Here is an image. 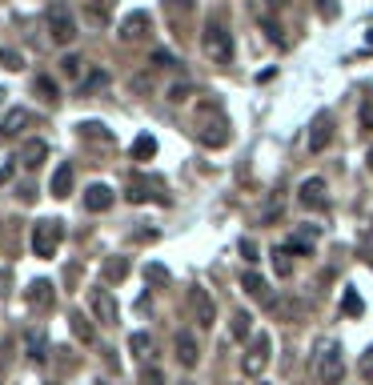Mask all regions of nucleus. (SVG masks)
<instances>
[{"instance_id":"nucleus-22","label":"nucleus","mask_w":373,"mask_h":385,"mask_svg":"<svg viewBox=\"0 0 373 385\" xmlns=\"http://www.w3.org/2000/svg\"><path fill=\"white\" fill-rule=\"evenodd\" d=\"M133 157H137V161H149V157H157V141H153L149 133H141V137L133 141Z\"/></svg>"},{"instance_id":"nucleus-34","label":"nucleus","mask_w":373,"mask_h":385,"mask_svg":"<svg viewBox=\"0 0 373 385\" xmlns=\"http://www.w3.org/2000/svg\"><path fill=\"white\" fill-rule=\"evenodd\" d=\"M273 261H277V273H281V277H289V273H293V265L285 261V253H273Z\"/></svg>"},{"instance_id":"nucleus-35","label":"nucleus","mask_w":373,"mask_h":385,"mask_svg":"<svg viewBox=\"0 0 373 385\" xmlns=\"http://www.w3.org/2000/svg\"><path fill=\"white\" fill-rule=\"evenodd\" d=\"M361 377H373V349H365V357H361Z\"/></svg>"},{"instance_id":"nucleus-26","label":"nucleus","mask_w":373,"mask_h":385,"mask_svg":"<svg viewBox=\"0 0 373 385\" xmlns=\"http://www.w3.org/2000/svg\"><path fill=\"white\" fill-rule=\"evenodd\" d=\"M145 197H149V185H145L141 177H133V185H129V201H133V205H141Z\"/></svg>"},{"instance_id":"nucleus-20","label":"nucleus","mask_w":373,"mask_h":385,"mask_svg":"<svg viewBox=\"0 0 373 385\" xmlns=\"http://www.w3.org/2000/svg\"><path fill=\"white\" fill-rule=\"evenodd\" d=\"M241 289H245L249 297H257V301L269 297V289H265V277H257V273H245V277H241Z\"/></svg>"},{"instance_id":"nucleus-30","label":"nucleus","mask_w":373,"mask_h":385,"mask_svg":"<svg viewBox=\"0 0 373 385\" xmlns=\"http://www.w3.org/2000/svg\"><path fill=\"white\" fill-rule=\"evenodd\" d=\"M0 64H4V69H20V52H13V49H0Z\"/></svg>"},{"instance_id":"nucleus-43","label":"nucleus","mask_w":373,"mask_h":385,"mask_svg":"<svg viewBox=\"0 0 373 385\" xmlns=\"http://www.w3.org/2000/svg\"><path fill=\"white\" fill-rule=\"evenodd\" d=\"M369 45H373V25H369Z\"/></svg>"},{"instance_id":"nucleus-23","label":"nucleus","mask_w":373,"mask_h":385,"mask_svg":"<svg viewBox=\"0 0 373 385\" xmlns=\"http://www.w3.org/2000/svg\"><path fill=\"white\" fill-rule=\"evenodd\" d=\"M249 333H253V317H249L245 309H241V313H233V337H237V341H245Z\"/></svg>"},{"instance_id":"nucleus-27","label":"nucleus","mask_w":373,"mask_h":385,"mask_svg":"<svg viewBox=\"0 0 373 385\" xmlns=\"http://www.w3.org/2000/svg\"><path fill=\"white\" fill-rule=\"evenodd\" d=\"M73 333L81 337V341H93V325H88L85 317H81V313H76V317H73Z\"/></svg>"},{"instance_id":"nucleus-29","label":"nucleus","mask_w":373,"mask_h":385,"mask_svg":"<svg viewBox=\"0 0 373 385\" xmlns=\"http://www.w3.org/2000/svg\"><path fill=\"white\" fill-rule=\"evenodd\" d=\"M345 313H349V317H357V313H361V297H357V289H345Z\"/></svg>"},{"instance_id":"nucleus-39","label":"nucleus","mask_w":373,"mask_h":385,"mask_svg":"<svg viewBox=\"0 0 373 385\" xmlns=\"http://www.w3.org/2000/svg\"><path fill=\"white\" fill-rule=\"evenodd\" d=\"M153 64H157V69H169V64H173V57H169V52H157V57H153Z\"/></svg>"},{"instance_id":"nucleus-38","label":"nucleus","mask_w":373,"mask_h":385,"mask_svg":"<svg viewBox=\"0 0 373 385\" xmlns=\"http://www.w3.org/2000/svg\"><path fill=\"white\" fill-rule=\"evenodd\" d=\"M149 277H153V281H157V285H165V281H169V273H165L161 265H153V269H149Z\"/></svg>"},{"instance_id":"nucleus-24","label":"nucleus","mask_w":373,"mask_h":385,"mask_svg":"<svg viewBox=\"0 0 373 385\" xmlns=\"http://www.w3.org/2000/svg\"><path fill=\"white\" fill-rule=\"evenodd\" d=\"M129 345H133V353H137V357H149V353H153L149 333H133V337H129Z\"/></svg>"},{"instance_id":"nucleus-6","label":"nucleus","mask_w":373,"mask_h":385,"mask_svg":"<svg viewBox=\"0 0 373 385\" xmlns=\"http://www.w3.org/2000/svg\"><path fill=\"white\" fill-rule=\"evenodd\" d=\"M205 52L213 57V64H229L233 61V37L225 32V25L205 28Z\"/></svg>"},{"instance_id":"nucleus-28","label":"nucleus","mask_w":373,"mask_h":385,"mask_svg":"<svg viewBox=\"0 0 373 385\" xmlns=\"http://www.w3.org/2000/svg\"><path fill=\"white\" fill-rule=\"evenodd\" d=\"M124 273H129V261H121V257H117V261H109V265H105V277H117V281H121Z\"/></svg>"},{"instance_id":"nucleus-42","label":"nucleus","mask_w":373,"mask_h":385,"mask_svg":"<svg viewBox=\"0 0 373 385\" xmlns=\"http://www.w3.org/2000/svg\"><path fill=\"white\" fill-rule=\"evenodd\" d=\"M273 4H277V8H281V4H289V0H273Z\"/></svg>"},{"instance_id":"nucleus-11","label":"nucleus","mask_w":373,"mask_h":385,"mask_svg":"<svg viewBox=\"0 0 373 385\" xmlns=\"http://www.w3.org/2000/svg\"><path fill=\"white\" fill-rule=\"evenodd\" d=\"M117 32H121L124 45H133V40H141L145 32H149V16H145V13H129L121 20V28H117Z\"/></svg>"},{"instance_id":"nucleus-32","label":"nucleus","mask_w":373,"mask_h":385,"mask_svg":"<svg viewBox=\"0 0 373 385\" xmlns=\"http://www.w3.org/2000/svg\"><path fill=\"white\" fill-rule=\"evenodd\" d=\"M105 85V73H93L88 81H81V93H93V88H100Z\"/></svg>"},{"instance_id":"nucleus-17","label":"nucleus","mask_w":373,"mask_h":385,"mask_svg":"<svg viewBox=\"0 0 373 385\" xmlns=\"http://www.w3.org/2000/svg\"><path fill=\"white\" fill-rule=\"evenodd\" d=\"M25 124H32V112L28 109H13L8 117H4V124H0V137H16Z\"/></svg>"},{"instance_id":"nucleus-1","label":"nucleus","mask_w":373,"mask_h":385,"mask_svg":"<svg viewBox=\"0 0 373 385\" xmlns=\"http://www.w3.org/2000/svg\"><path fill=\"white\" fill-rule=\"evenodd\" d=\"M313 377L321 385H341L345 377V357H341V341H317V353H313Z\"/></svg>"},{"instance_id":"nucleus-37","label":"nucleus","mask_w":373,"mask_h":385,"mask_svg":"<svg viewBox=\"0 0 373 385\" xmlns=\"http://www.w3.org/2000/svg\"><path fill=\"white\" fill-rule=\"evenodd\" d=\"M64 73L76 76V73H81V61H76V57H64Z\"/></svg>"},{"instance_id":"nucleus-7","label":"nucleus","mask_w":373,"mask_h":385,"mask_svg":"<svg viewBox=\"0 0 373 385\" xmlns=\"http://www.w3.org/2000/svg\"><path fill=\"white\" fill-rule=\"evenodd\" d=\"M269 349H273V341H269V333H257L253 337V345L245 349V377H261L265 365H269Z\"/></svg>"},{"instance_id":"nucleus-41","label":"nucleus","mask_w":373,"mask_h":385,"mask_svg":"<svg viewBox=\"0 0 373 385\" xmlns=\"http://www.w3.org/2000/svg\"><path fill=\"white\" fill-rule=\"evenodd\" d=\"M365 161H369V173H373V149H369V157H365Z\"/></svg>"},{"instance_id":"nucleus-2","label":"nucleus","mask_w":373,"mask_h":385,"mask_svg":"<svg viewBox=\"0 0 373 385\" xmlns=\"http://www.w3.org/2000/svg\"><path fill=\"white\" fill-rule=\"evenodd\" d=\"M45 20H49V37H52V45H61V49H69L76 40V20H73V13H69V4H49V13H45Z\"/></svg>"},{"instance_id":"nucleus-31","label":"nucleus","mask_w":373,"mask_h":385,"mask_svg":"<svg viewBox=\"0 0 373 385\" xmlns=\"http://www.w3.org/2000/svg\"><path fill=\"white\" fill-rule=\"evenodd\" d=\"M141 385H165V377H161V369H157V365H149V369L141 373Z\"/></svg>"},{"instance_id":"nucleus-5","label":"nucleus","mask_w":373,"mask_h":385,"mask_svg":"<svg viewBox=\"0 0 373 385\" xmlns=\"http://www.w3.org/2000/svg\"><path fill=\"white\" fill-rule=\"evenodd\" d=\"M88 309H93V317H97L100 325H117V321H121L117 297H112L105 285H93V289H88Z\"/></svg>"},{"instance_id":"nucleus-16","label":"nucleus","mask_w":373,"mask_h":385,"mask_svg":"<svg viewBox=\"0 0 373 385\" xmlns=\"http://www.w3.org/2000/svg\"><path fill=\"white\" fill-rule=\"evenodd\" d=\"M73 181H76V173H73V165H57V173H52V197H73Z\"/></svg>"},{"instance_id":"nucleus-15","label":"nucleus","mask_w":373,"mask_h":385,"mask_svg":"<svg viewBox=\"0 0 373 385\" xmlns=\"http://www.w3.org/2000/svg\"><path fill=\"white\" fill-rule=\"evenodd\" d=\"M20 161H25V169H40V165L49 161V145L45 141H25L20 145Z\"/></svg>"},{"instance_id":"nucleus-18","label":"nucleus","mask_w":373,"mask_h":385,"mask_svg":"<svg viewBox=\"0 0 373 385\" xmlns=\"http://www.w3.org/2000/svg\"><path fill=\"white\" fill-rule=\"evenodd\" d=\"M76 129H81V137L97 141V145H112V141H117V137H112V133H109V129H105L100 121H81Z\"/></svg>"},{"instance_id":"nucleus-36","label":"nucleus","mask_w":373,"mask_h":385,"mask_svg":"<svg viewBox=\"0 0 373 385\" xmlns=\"http://www.w3.org/2000/svg\"><path fill=\"white\" fill-rule=\"evenodd\" d=\"M241 257H245V261H257V245H253V241H245V245H241Z\"/></svg>"},{"instance_id":"nucleus-33","label":"nucleus","mask_w":373,"mask_h":385,"mask_svg":"<svg viewBox=\"0 0 373 385\" xmlns=\"http://www.w3.org/2000/svg\"><path fill=\"white\" fill-rule=\"evenodd\" d=\"M361 129H373V100L361 105Z\"/></svg>"},{"instance_id":"nucleus-25","label":"nucleus","mask_w":373,"mask_h":385,"mask_svg":"<svg viewBox=\"0 0 373 385\" xmlns=\"http://www.w3.org/2000/svg\"><path fill=\"white\" fill-rule=\"evenodd\" d=\"M189 97H193V85H189V81H181V85L169 88V100H173V105H185Z\"/></svg>"},{"instance_id":"nucleus-4","label":"nucleus","mask_w":373,"mask_h":385,"mask_svg":"<svg viewBox=\"0 0 373 385\" xmlns=\"http://www.w3.org/2000/svg\"><path fill=\"white\" fill-rule=\"evenodd\" d=\"M189 317L197 321V329H213V321H217V305H213L209 297V289H201V285H189Z\"/></svg>"},{"instance_id":"nucleus-44","label":"nucleus","mask_w":373,"mask_h":385,"mask_svg":"<svg viewBox=\"0 0 373 385\" xmlns=\"http://www.w3.org/2000/svg\"><path fill=\"white\" fill-rule=\"evenodd\" d=\"M0 100H4V88H0Z\"/></svg>"},{"instance_id":"nucleus-40","label":"nucleus","mask_w":373,"mask_h":385,"mask_svg":"<svg viewBox=\"0 0 373 385\" xmlns=\"http://www.w3.org/2000/svg\"><path fill=\"white\" fill-rule=\"evenodd\" d=\"M169 4H173V8H177V4H181L185 13H189V8H193V0H169Z\"/></svg>"},{"instance_id":"nucleus-9","label":"nucleus","mask_w":373,"mask_h":385,"mask_svg":"<svg viewBox=\"0 0 373 385\" xmlns=\"http://www.w3.org/2000/svg\"><path fill=\"white\" fill-rule=\"evenodd\" d=\"M201 117H205V124H201V141H205V145H213V149H221L225 141H229V124H225V117L217 112V121H213V109H209V105L201 109Z\"/></svg>"},{"instance_id":"nucleus-19","label":"nucleus","mask_w":373,"mask_h":385,"mask_svg":"<svg viewBox=\"0 0 373 385\" xmlns=\"http://www.w3.org/2000/svg\"><path fill=\"white\" fill-rule=\"evenodd\" d=\"M32 88H37V97L49 100V105H57V100H61V88H57V81H52V76H37V81H32Z\"/></svg>"},{"instance_id":"nucleus-12","label":"nucleus","mask_w":373,"mask_h":385,"mask_svg":"<svg viewBox=\"0 0 373 385\" xmlns=\"http://www.w3.org/2000/svg\"><path fill=\"white\" fill-rule=\"evenodd\" d=\"M112 201H117V193H112L109 185H88V189H85V209H88V213L112 209Z\"/></svg>"},{"instance_id":"nucleus-10","label":"nucleus","mask_w":373,"mask_h":385,"mask_svg":"<svg viewBox=\"0 0 373 385\" xmlns=\"http://www.w3.org/2000/svg\"><path fill=\"white\" fill-rule=\"evenodd\" d=\"M329 141H333V117L329 112H317V121L309 129V153H321Z\"/></svg>"},{"instance_id":"nucleus-3","label":"nucleus","mask_w":373,"mask_h":385,"mask_svg":"<svg viewBox=\"0 0 373 385\" xmlns=\"http://www.w3.org/2000/svg\"><path fill=\"white\" fill-rule=\"evenodd\" d=\"M64 241V221H37L32 225V253L37 257H57Z\"/></svg>"},{"instance_id":"nucleus-21","label":"nucleus","mask_w":373,"mask_h":385,"mask_svg":"<svg viewBox=\"0 0 373 385\" xmlns=\"http://www.w3.org/2000/svg\"><path fill=\"white\" fill-rule=\"evenodd\" d=\"M25 349H28V357L32 361L45 357V329H28L25 333Z\"/></svg>"},{"instance_id":"nucleus-14","label":"nucleus","mask_w":373,"mask_h":385,"mask_svg":"<svg viewBox=\"0 0 373 385\" xmlns=\"http://www.w3.org/2000/svg\"><path fill=\"white\" fill-rule=\"evenodd\" d=\"M25 301L32 305V309H52V301H57L52 281H32V285L25 289Z\"/></svg>"},{"instance_id":"nucleus-13","label":"nucleus","mask_w":373,"mask_h":385,"mask_svg":"<svg viewBox=\"0 0 373 385\" xmlns=\"http://www.w3.org/2000/svg\"><path fill=\"white\" fill-rule=\"evenodd\" d=\"M177 361H181V365H185V369H193V365H197L201 361V345H197V337L193 333H177Z\"/></svg>"},{"instance_id":"nucleus-8","label":"nucleus","mask_w":373,"mask_h":385,"mask_svg":"<svg viewBox=\"0 0 373 385\" xmlns=\"http://www.w3.org/2000/svg\"><path fill=\"white\" fill-rule=\"evenodd\" d=\"M297 201L305 205V209H313V213H325V209H329V193H325V181H321V177H305V181H301V189H297Z\"/></svg>"}]
</instances>
